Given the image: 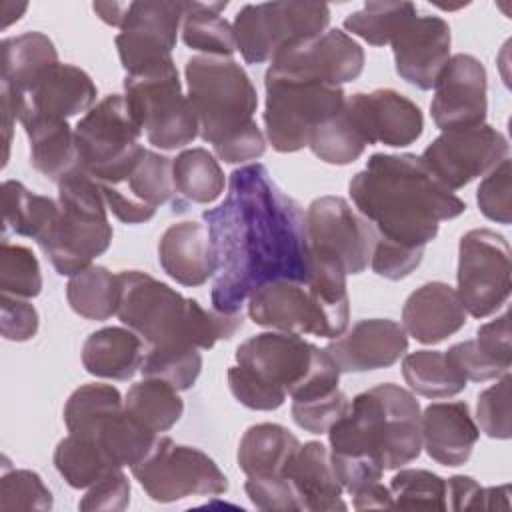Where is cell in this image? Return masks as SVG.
I'll list each match as a JSON object with an SVG mask.
<instances>
[{
  "label": "cell",
  "instance_id": "8",
  "mask_svg": "<svg viewBox=\"0 0 512 512\" xmlns=\"http://www.w3.org/2000/svg\"><path fill=\"white\" fill-rule=\"evenodd\" d=\"M236 364L258 384L286 400L306 398L338 388L340 370L326 352L298 334L262 332L244 340Z\"/></svg>",
  "mask_w": 512,
  "mask_h": 512
},
{
  "label": "cell",
  "instance_id": "39",
  "mask_svg": "<svg viewBox=\"0 0 512 512\" xmlns=\"http://www.w3.org/2000/svg\"><path fill=\"white\" fill-rule=\"evenodd\" d=\"M70 308L86 320H108L118 308V274L104 266H88L66 284Z\"/></svg>",
  "mask_w": 512,
  "mask_h": 512
},
{
  "label": "cell",
  "instance_id": "10",
  "mask_svg": "<svg viewBox=\"0 0 512 512\" xmlns=\"http://www.w3.org/2000/svg\"><path fill=\"white\" fill-rule=\"evenodd\" d=\"M124 98L154 148H184L198 136V120L182 92L174 60L126 74Z\"/></svg>",
  "mask_w": 512,
  "mask_h": 512
},
{
  "label": "cell",
  "instance_id": "12",
  "mask_svg": "<svg viewBox=\"0 0 512 512\" xmlns=\"http://www.w3.org/2000/svg\"><path fill=\"white\" fill-rule=\"evenodd\" d=\"M330 8L318 2H262L238 10L232 30L244 62L262 64L294 42L326 32Z\"/></svg>",
  "mask_w": 512,
  "mask_h": 512
},
{
  "label": "cell",
  "instance_id": "32",
  "mask_svg": "<svg viewBox=\"0 0 512 512\" xmlns=\"http://www.w3.org/2000/svg\"><path fill=\"white\" fill-rule=\"evenodd\" d=\"M298 446V438L288 428L272 422L254 424L240 438L238 466L246 476L282 474Z\"/></svg>",
  "mask_w": 512,
  "mask_h": 512
},
{
  "label": "cell",
  "instance_id": "19",
  "mask_svg": "<svg viewBox=\"0 0 512 512\" xmlns=\"http://www.w3.org/2000/svg\"><path fill=\"white\" fill-rule=\"evenodd\" d=\"M344 112L366 146L384 144L404 148L414 144L424 130L422 110L392 88L346 96Z\"/></svg>",
  "mask_w": 512,
  "mask_h": 512
},
{
  "label": "cell",
  "instance_id": "11",
  "mask_svg": "<svg viewBox=\"0 0 512 512\" xmlns=\"http://www.w3.org/2000/svg\"><path fill=\"white\" fill-rule=\"evenodd\" d=\"M266 138L276 152L290 154L308 146L312 132L344 108L342 86L296 80L286 76H264Z\"/></svg>",
  "mask_w": 512,
  "mask_h": 512
},
{
  "label": "cell",
  "instance_id": "34",
  "mask_svg": "<svg viewBox=\"0 0 512 512\" xmlns=\"http://www.w3.org/2000/svg\"><path fill=\"white\" fill-rule=\"evenodd\" d=\"M2 210L4 232L12 230L14 234L32 238L40 244L58 216V202L30 192L18 180H6L2 184Z\"/></svg>",
  "mask_w": 512,
  "mask_h": 512
},
{
  "label": "cell",
  "instance_id": "23",
  "mask_svg": "<svg viewBox=\"0 0 512 512\" xmlns=\"http://www.w3.org/2000/svg\"><path fill=\"white\" fill-rule=\"evenodd\" d=\"M408 350V334L402 324L388 318L356 322L334 338L326 352L340 372H370L396 364Z\"/></svg>",
  "mask_w": 512,
  "mask_h": 512
},
{
  "label": "cell",
  "instance_id": "37",
  "mask_svg": "<svg viewBox=\"0 0 512 512\" xmlns=\"http://www.w3.org/2000/svg\"><path fill=\"white\" fill-rule=\"evenodd\" d=\"M176 192L194 204H212L226 186L224 172L206 148H188L172 158Z\"/></svg>",
  "mask_w": 512,
  "mask_h": 512
},
{
  "label": "cell",
  "instance_id": "7",
  "mask_svg": "<svg viewBox=\"0 0 512 512\" xmlns=\"http://www.w3.org/2000/svg\"><path fill=\"white\" fill-rule=\"evenodd\" d=\"M108 206L100 184L80 168L58 182V216L38 244L60 276L92 266L112 242Z\"/></svg>",
  "mask_w": 512,
  "mask_h": 512
},
{
  "label": "cell",
  "instance_id": "55",
  "mask_svg": "<svg viewBox=\"0 0 512 512\" xmlns=\"http://www.w3.org/2000/svg\"><path fill=\"white\" fill-rule=\"evenodd\" d=\"M478 346L490 354L500 364L508 366L512 364V346H510V314L504 312L502 316L482 324L476 332Z\"/></svg>",
  "mask_w": 512,
  "mask_h": 512
},
{
  "label": "cell",
  "instance_id": "40",
  "mask_svg": "<svg viewBox=\"0 0 512 512\" xmlns=\"http://www.w3.org/2000/svg\"><path fill=\"white\" fill-rule=\"evenodd\" d=\"M412 18H416L412 2H366L344 18V28L372 46H386Z\"/></svg>",
  "mask_w": 512,
  "mask_h": 512
},
{
  "label": "cell",
  "instance_id": "3",
  "mask_svg": "<svg viewBox=\"0 0 512 512\" xmlns=\"http://www.w3.org/2000/svg\"><path fill=\"white\" fill-rule=\"evenodd\" d=\"M116 316L150 348L192 346L210 350L218 340L232 338L244 324L242 312L206 310L194 298L182 296L140 270L118 272Z\"/></svg>",
  "mask_w": 512,
  "mask_h": 512
},
{
  "label": "cell",
  "instance_id": "52",
  "mask_svg": "<svg viewBox=\"0 0 512 512\" xmlns=\"http://www.w3.org/2000/svg\"><path fill=\"white\" fill-rule=\"evenodd\" d=\"M130 504V480L122 468L108 472L78 502L84 512H122Z\"/></svg>",
  "mask_w": 512,
  "mask_h": 512
},
{
  "label": "cell",
  "instance_id": "35",
  "mask_svg": "<svg viewBox=\"0 0 512 512\" xmlns=\"http://www.w3.org/2000/svg\"><path fill=\"white\" fill-rule=\"evenodd\" d=\"M228 2H184L182 40L188 48L206 56L232 58L236 50L234 30L220 12Z\"/></svg>",
  "mask_w": 512,
  "mask_h": 512
},
{
  "label": "cell",
  "instance_id": "20",
  "mask_svg": "<svg viewBox=\"0 0 512 512\" xmlns=\"http://www.w3.org/2000/svg\"><path fill=\"white\" fill-rule=\"evenodd\" d=\"M486 68L472 54H454L442 68L430 102V114L440 130L476 126L486 120Z\"/></svg>",
  "mask_w": 512,
  "mask_h": 512
},
{
  "label": "cell",
  "instance_id": "31",
  "mask_svg": "<svg viewBox=\"0 0 512 512\" xmlns=\"http://www.w3.org/2000/svg\"><path fill=\"white\" fill-rule=\"evenodd\" d=\"M2 76L0 82L20 96L26 94L54 64L58 52L54 42L42 32H24L2 40Z\"/></svg>",
  "mask_w": 512,
  "mask_h": 512
},
{
  "label": "cell",
  "instance_id": "33",
  "mask_svg": "<svg viewBox=\"0 0 512 512\" xmlns=\"http://www.w3.org/2000/svg\"><path fill=\"white\" fill-rule=\"evenodd\" d=\"M124 410L144 430L160 436L182 418L184 402L168 382L144 378L126 392Z\"/></svg>",
  "mask_w": 512,
  "mask_h": 512
},
{
  "label": "cell",
  "instance_id": "2",
  "mask_svg": "<svg viewBox=\"0 0 512 512\" xmlns=\"http://www.w3.org/2000/svg\"><path fill=\"white\" fill-rule=\"evenodd\" d=\"M348 190L380 238L408 248L426 250L438 234V222L466 210V202L442 186L416 154H372Z\"/></svg>",
  "mask_w": 512,
  "mask_h": 512
},
{
  "label": "cell",
  "instance_id": "29",
  "mask_svg": "<svg viewBox=\"0 0 512 512\" xmlns=\"http://www.w3.org/2000/svg\"><path fill=\"white\" fill-rule=\"evenodd\" d=\"M142 338L122 326L92 332L82 344V366L88 374L108 380H130L142 366Z\"/></svg>",
  "mask_w": 512,
  "mask_h": 512
},
{
  "label": "cell",
  "instance_id": "44",
  "mask_svg": "<svg viewBox=\"0 0 512 512\" xmlns=\"http://www.w3.org/2000/svg\"><path fill=\"white\" fill-rule=\"evenodd\" d=\"M0 288L2 294L18 298H34L42 290L40 264L34 252L20 244H10L6 238L0 248Z\"/></svg>",
  "mask_w": 512,
  "mask_h": 512
},
{
  "label": "cell",
  "instance_id": "47",
  "mask_svg": "<svg viewBox=\"0 0 512 512\" xmlns=\"http://www.w3.org/2000/svg\"><path fill=\"white\" fill-rule=\"evenodd\" d=\"M350 400L340 390H328L322 394L292 400V420L310 434H326L330 426L346 412Z\"/></svg>",
  "mask_w": 512,
  "mask_h": 512
},
{
  "label": "cell",
  "instance_id": "5",
  "mask_svg": "<svg viewBox=\"0 0 512 512\" xmlns=\"http://www.w3.org/2000/svg\"><path fill=\"white\" fill-rule=\"evenodd\" d=\"M308 280H272L248 298L254 324L278 332L338 338L350 320V298L342 266L312 256Z\"/></svg>",
  "mask_w": 512,
  "mask_h": 512
},
{
  "label": "cell",
  "instance_id": "14",
  "mask_svg": "<svg viewBox=\"0 0 512 512\" xmlns=\"http://www.w3.org/2000/svg\"><path fill=\"white\" fill-rule=\"evenodd\" d=\"M510 244L488 228H474L458 246V296L466 314L486 318L502 308L510 296Z\"/></svg>",
  "mask_w": 512,
  "mask_h": 512
},
{
  "label": "cell",
  "instance_id": "9",
  "mask_svg": "<svg viewBox=\"0 0 512 512\" xmlns=\"http://www.w3.org/2000/svg\"><path fill=\"white\" fill-rule=\"evenodd\" d=\"M142 128L122 94H110L76 124L78 168L102 184L122 182L144 154Z\"/></svg>",
  "mask_w": 512,
  "mask_h": 512
},
{
  "label": "cell",
  "instance_id": "51",
  "mask_svg": "<svg viewBox=\"0 0 512 512\" xmlns=\"http://www.w3.org/2000/svg\"><path fill=\"white\" fill-rule=\"evenodd\" d=\"M422 258H424L422 248H408L398 242L380 238L376 234L370 266L378 276L386 280H402L420 266Z\"/></svg>",
  "mask_w": 512,
  "mask_h": 512
},
{
  "label": "cell",
  "instance_id": "57",
  "mask_svg": "<svg viewBox=\"0 0 512 512\" xmlns=\"http://www.w3.org/2000/svg\"><path fill=\"white\" fill-rule=\"evenodd\" d=\"M352 506L356 510H372V508H392V492L380 482L366 486L364 490L354 494Z\"/></svg>",
  "mask_w": 512,
  "mask_h": 512
},
{
  "label": "cell",
  "instance_id": "54",
  "mask_svg": "<svg viewBox=\"0 0 512 512\" xmlns=\"http://www.w3.org/2000/svg\"><path fill=\"white\" fill-rule=\"evenodd\" d=\"M0 330L10 342H26L38 332V312L26 300L10 294L0 298Z\"/></svg>",
  "mask_w": 512,
  "mask_h": 512
},
{
  "label": "cell",
  "instance_id": "36",
  "mask_svg": "<svg viewBox=\"0 0 512 512\" xmlns=\"http://www.w3.org/2000/svg\"><path fill=\"white\" fill-rule=\"evenodd\" d=\"M402 376L412 392L426 398H450L466 388L464 374L438 350H416L404 356Z\"/></svg>",
  "mask_w": 512,
  "mask_h": 512
},
{
  "label": "cell",
  "instance_id": "21",
  "mask_svg": "<svg viewBox=\"0 0 512 512\" xmlns=\"http://www.w3.org/2000/svg\"><path fill=\"white\" fill-rule=\"evenodd\" d=\"M108 210L124 224H142L154 218L156 208L176 194L172 158L144 150L132 172L118 184L100 186Z\"/></svg>",
  "mask_w": 512,
  "mask_h": 512
},
{
  "label": "cell",
  "instance_id": "46",
  "mask_svg": "<svg viewBox=\"0 0 512 512\" xmlns=\"http://www.w3.org/2000/svg\"><path fill=\"white\" fill-rule=\"evenodd\" d=\"M52 508V492L32 470L6 468L0 478V510H40Z\"/></svg>",
  "mask_w": 512,
  "mask_h": 512
},
{
  "label": "cell",
  "instance_id": "50",
  "mask_svg": "<svg viewBox=\"0 0 512 512\" xmlns=\"http://www.w3.org/2000/svg\"><path fill=\"white\" fill-rule=\"evenodd\" d=\"M244 490L250 502L260 510H300L298 494L284 472L248 476Z\"/></svg>",
  "mask_w": 512,
  "mask_h": 512
},
{
  "label": "cell",
  "instance_id": "17",
  "mask_svg": "<svg viewBox=\"0 0 512 512\" xmlns=\"http://www.w3.org/2000/svg\"><path fill=\"white\" fill-rule=\"evenodd\" d=\"M364 48L346 32L332 28L310 40L280 48L268 66V74L296 80L342 86L364 70Z\"/></svg>",
  "mask_w": 512,
  "mask_h": 512
},
{
  "label": "cell",
  "instance_id": "1",
  "mask_svg": "<svg viewBox=\"0 0 512 512\" xmlns=\"http://www.w3.org/2000/svg\"><path fill=\"white\" fill-rule=\"evenodd\" d=\"M202 218L216 260L214 310L242 312L250 294L272 280H308L312 258L304 212L266 166L236 168L224 202Z\"/></svg>",
  "mask_w": 512,
  "mask_h": 512
},
{
  "label": "cell",
  "instance_id": "42",
  "mask_svg": "<svg viewBox=\"0 0 512 512\" xmlns=\"http://www.w3.org/2000/svg\"><path fill=\"white\" fill-rule=\"evenodd\" d=\"M202 370V354L192 346H154L142 360L144 378H158L178 392L190 390Z\"/></svg>",
  "mask_w": 512,
  "mask_h": 512
},
{
  "label": "cell",
  "instance_id": "58",
  "mask_svg": "<svg viewBox=\"0 0 512 512\" xmlns=\"http://www.w3.org/2000/svg\"><path fill=\"white\" fill-rule=\"evenodd\" d=\"M92 8H94V12L100 16L102 22L120 28L122 22H124L128 4H122V2H96Z\"/></svg>",
  "mask_w": 512,
  "mask_h": 512
},
{
  "label": "cell",
  "instance_id": "15",
  "mask_svg": "<svg viewBox=\"0 0 512 512\" xmlns=\"http://www.w3.org/2000/svg\"><path fill=\"white\" fill-rule=\"evenodd\" d=\"M310 254L330 260L346 274L368 268L376 244V228L348 200L320 196L304 212Z\"/></svg>",
  "mask_w": 512,
  "mask_h": 512
},
{
  "label": "cell",
  "instance_id": "48",
  "mask_svg": "<svg viewBox=\"0 0 512 512\" xmlns=\"http://www.w3.org/2000/svg\"><path fill=\"white\" fill-rule=\"evenodd\" d=\"M510 384L512 376L506 372L500 376V380L486 390L478 394V406H476V418L480 424V430L488 438L496 440H508L512 436V424H510Z\"/></svg>",
  "mask_w": 512,
  "mask_h": 512
},
{
  "label": "cell",
  "instance_id": "26",
  "mask_svg": "<svg viewBox=\"0 0 512 512\" xmlns=\"http://www.w3.org/2000/svg\"><path fill=\"white\" fill-rule=\"evenodd\" d=\"M422 448L442 466H462L468 462L478 438L470 406L462 400L434 402L420 416Z\"/></svg>",
  "mask_w": 512,
  "mask_h": 512
},
{
  "label": "cell",
  "instance_id": "22",
  "mask_svg": "<svg viewBox=\"0 0 512 512\" xmlns=\"http://www.w3.org/2000/svg\"><path fill=\"white\" fill-rule=\"evenodd\" d=\"M450 42V26L444 18H412L390 42L398 76L420 90H432L450 60Z\"/></svg>",
  "mask_w": 512,
  "mask_h": 512
},
{
  "label": "cell",
  "instance_id": "43",
  "mask_svg": "<svg viewBox=\"0 0 512 512\" xmlns=\"http://www.w3.org/2000/svg\"><path fill=\"white\" fill-rule=\"evenodd\" d=\"M394 510H446V480L430 470L404 468L390 480Z\"/></svg>",
  "mask_w": 512,
  "mask_h": 512
},
{
  "label": "cell",
  "instance_id": "53",
  "mask_svg": "<svg viewBox=\"0 0 512 512\" xmlns=\"http://www.w3.org/2000/svg\"><path fill=\"white\" fill-rule=\"evenodd\" d=\"M448 360L464 374L466 380L472 382H486L500 378L508 372V366L494 360L490 354H486L476 340H464L454 346H450L446 352Z\"/></svg>",
  "mask_w": 512,
  "mask_h": 512
},
{
  "label": "cell",
  "instance_id": "16",
  "mask_svg": "<svg viewBox=\"0 0 512 512\" xmlns=\"http://www.w3.org/2000/svg\"><path fill=\"white\" fill-rule=\"evenodd\" d=\"M508 150L506 136L482 122L476 126L442 130V134L424 148L420 160L442 186L454 192L474 178L494 170L508 158Z\"/></svg>",
  "mask_w": 512,
  "mask_h": 512
},
{
  "label": "cell",
  "instance_id": "28",
  "mask_svg": "<svg viewBox=\"0 0 512 512\" xmlns=\"http://www.w3.org/2000/svg\"><path fill=\"white\" fill-rule=\"evenodd\" d=\"M284 474L298 494L300 510L336 512L348 508L342 500L344 488L330 462V450L322 442L300 444L288 460Z\"/></svg>",
  "mask_w": 512,
  "mask_h": 512
},
{
  "label": "cell",
  "instance_id": "41",
  "mask_svg": "<svg viewBox=\"0 0 512 512\" xmlns=\"http://www.w3.org/2000/svg\"><path fill=\"white\" fill-rule=\"evenodd\" d=\"M308 148L316 158L326 164L346 166L356 162L366 148V142L360 138L356 128L352 126L344 108L322 122L310 136Z\"/></svg>",
  "mask_w": 512,
  "mask_h": 512
},
{
  "label": "cell",
  "instance_id": "30",
  "mask_svg": "<svg viewBox=\"0 0 512 512\" xmlns=\"http://www.w3.org/2000/svg\"><path fill=\"white\" fill-rule=\"evenodd\" d=\"M28 142L30 164L52 182H60L66 174L78 168L74 130L68 120L26 116L20 118Z\"/></svg>",
  "mask_w": 512,
  "mask_h": 512
},
{
  "label": "cell",
  "instance_id": "18",
  "mask_svg": "<svg viewBox=\"0 0 512 512\" xmlns=\"http://www.w3.org/2000/svg\"><path fill=\"white\" fill-rule=\"evenodd\" d=\"M184 2H128L120 32L114 40L122 68L136 74L172 60Z\"/></svg>",
  "mask_w": 512,
  "mask_h": 512
},
{
  "label": "cell",
  "instance_id": "24",
  "mask_svg": "<svg viewBox=\"0 0 512 512\" xmlns=\"http://www.w3.org/2000/svg\"><path fill=\"white\" fill-rule=\"evenodd\" d=\"M96 102V84L74 64H54L26 94H22V112L26 116L68 120L86 114Z\"/></svg>",
  "mask_w": 512,
  "mask_h": 512
},
{
  "label": "cell",
  "instance_id": "49",
  "mask_svg": "<svg viewBox=\"0 0 512 512\" xmlns=\"http://www.w3.org/2000/svg\"><path fill=\"white\" fill-rule=\"evenodd\" d=\"M512 166L510 160H502L494 170H490L476 190V202L480 212L498 224L512 222Z\"/></svg>",
  "mask_w": 512,
  "mask_h": 512
},
{
  "label": "cell",
  "instance_id": "6",
  "mask_svg": "<svg viewBox=\"0 0 512 512\" xmlns=\"http://www.w3.org/2000/svg\"><path fill=\"white\" fill-rule=\"evenodd\" d=\"M188 102L198 134L212 148L224 146L252 128L258 108L256 88L246 70L226 56H192L184 68Z\"/></svg>",
  "mask_w": 512,
  "mask_h": 512
},
{
  "label": "cell",
  "instance_id": "27",
  "mask_svg": "<svg viewBox=\"0 0 512 512\" xmlns=\"http://www.w3.org/2000/svg\"><path fill=\"white\" fill-rule=\"evenodd\" d=\"M162 270L182 286H202L216 272L210 232L198 222H178L166 228L158 242Z\"/></svg>",
  "mask_w": 512,
  "mask_h": 512
},
{
  "label": "cell",
  "instance_id": "13",
  "mask_svg": "<svg viewBox=\"0 0 512 512\" xmlns=\"http://www.w3.org/2000/svg\"><path fill=\"white\" fill-rule=\"evenodd\" d=\"M132 476L154 502H178L190 496H220L228 492V478L202 450L176 444L160 436L146 460L136 464Z\"/></svg>",
  "mask_w": 512,
  "mask_h": 512
},
{
  "label": "cell",
  "instance_id": "45",
  "mask_svg": "<svg viewBox=\"0 0 512 512\" xmlns=\"http://www.w3.org/2000/svg\"><path fill=\"white\" fill-rule=\"evenodd\" d=\"M124 406V400L118 388L110 384H84L76 388L64 406V424L68 432H78L102 418L108 412H114Z\"/></svg>",
  "mask_w": 512,
  "mask_h": 512
},
{
  "label": "cell",
  "instance_id": "56",
  "mask_svg": "<svg viewBox=\"0 0 512 512\" xmlns=\"http://www.w3.org/2000/svg\"><path fill=\"white\" fill-rule=\"evenodd\" d=\"M484 488L472 476H452L446 480V510H482Z\"/></svg>",
  "mask_w": 512,
  "mask_h": 512
},
{
  "label": "cell",
  "instance_id": "59",
  "mask_svg": "<svg viewBox=\"0 0 512 512\" xmlns=\"http://www.w3.org/2000/svg\"><path fill=\"white\" fill-rule=\"evenodd\" d=\"M510 508V486H490L484 488V506L482 510H508Z\"/></svg>",
  "mask_w": 512,
  "mask_h": 512
},
{
  "label": "cell",
  "instance_id": "38",
  "mask_svg": "<svg viewBox=\"0 0 512 512\" xmlns=\"http://www.w3.org/2000/svg\"><path fill=\"white\" fill-rule=\"evenodd\" d=\"M54 466L66 484L76 490L90 488L108 472L118 470L94 438L74 432L58 442Z\"/></svg>",
  "mask_w": 512,
  "mask_h": 512
},
{
  "label": "cell",
  "instance_id": "4",
  "mask_svg": "<svg viewBox=\"0 0 512 512\" xmlns=\"http://www.w3.org/2000/svg\"><path fill=\"white\" fill-rule=\"evenodd\" d=\"M420 404L406 388L386 382L356 394L330 426V452L376 460L398 470L422 452Z\"/></svg>",
  "mask_w": 512,
  "mask_h": 512
},
{
  "label": "cell",
  "instance_id": "25",
  "mask_svg": "<svg viewBox=\"0 0 512 512\" xmlns=\"http://www.w3.org/2000/svg\"><path fill=\"white\" fill-rule=\"evenodd\" d=\"M466 324L458 292L446 282H426L404 302L402 328L420 344H438Z\"/></svg>",
  "mask_w": 512,
  "mask_h": 512
}]
</instances>
